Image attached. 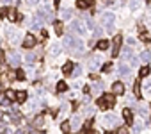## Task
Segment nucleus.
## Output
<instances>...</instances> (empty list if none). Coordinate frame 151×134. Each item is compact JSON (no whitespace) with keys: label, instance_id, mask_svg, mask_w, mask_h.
Masks as SVG:
<instances>
[{"label":"nucleus","instance_id":"37998d69","mask_svg":"<svg viewBox=\"0 0 151 134\" xmlns=\"http://www.w3.org/2000/svg\"><path fill=\"white\" fill-rule=\"evenodd\" d=\"M41 0H27V4H30V5H36V4H39Z\"/></svg>","mask_w":151,"mask_h":134},{"label":"nucleus","instance_id":"2eb2a0df","mask_svg":"<svg viewBox=\"0 0 151 134\" xmlns=\"http://www.w3.org/2000/svg\"><path fill=\"white\" fill-rule=\"evenodd\" d=\"M7 36H9V41L11 43H18V32L16 31H7Z\"/></svg>","mask_w":151,"mask_h":134},{"label":"nucleus","instance_id":"1a4fd4ad","mask_svg":"<svg viewBox=\"0 0 151 134\" xmlns=\"http://www.w3.org/2000/svg\"><path fill=\"white\" fill-rule=\"evenodd\" d=\"M34 45H36V38H34L32 34H27L25 40H23V47H25V48H32Z\"/></svg>","mask_w":151,"mask_h":134},{"label":"nucleus","instance_id":"f8f14e48","mask_svg":"<svg viewBox=\"0 0 151 134\" xmlns=\"http://www.w3.org/2000/svg\"><path fill=\"white\" fill-rule=\"evenodd\" d=\"M73 66H75V64H73V63H66V64H64V66H62V72L66 73V75H71V73H73V70H75V68H73Z\"/></svg>","mask_w":151,"mask_h":134},{"label":"nucleus","instance_id":"72a5a7b5","mask_svg":"<svg viewBox=\"0 0 151 134\" xmlns=\"http://www.w3.org/2000/svg\"><path fill=\"white\" fill-rule=\"evenodd\" d=\"M9 14V7H2L0 9V16H7Z\"/></svg>","mask_w":151,"mask_h":134},{"label":"nucleus","instance_id":"de8ad7c7","mask_svg":"<svg viewBox=\"0 0 151 134\" xmlns=\"http://www.w3.org/2000/svg\"><path fill=\"white\" fill-rule=\"evenodd\" d=\"M87 4H92V0H87Z\"/></svg>","mask_w":151,"mask_h":134},{"label":"nucleus","instance_id":"20e7f679","mask_svg":"<svg viewBox=\"0 0 151 134\" xmlns=\"http://www.w3.org/2000/svg\"><path fill=\"white\" fill-rule=\"evenodd\" d=\"M20 63H21V57H20L18 52H9V54H7V64H9V66H14V68H16Z\"/></svg>","mask_w":151,"mask_h":134},{"label":"nucleus","instance_id":"cd10ccee","mask_svg":"<svg viewBox=\"0 0 151 134\" xmlns=\"http://www.w3.org/2000/svg\"><path fill=\"white\" fill-rule=\"evenodd\" d=\"M62 18H64V20H66V18H71V9L66 7V9L62 11Z\"/></svg>","mask_w":151,"mask_h":134},{"label":"nucleus","instance_id":"9b49d317","mask_svg":"<svg viewBox=\"0 0 151 134\" xmlns=\"http://www.w3.org/2000/svg\"><path fill=\"white\" fill-rule=\"evenodd\" d=\"M89 68L91 70H98V68H100V57H98V55H94V57L89 61Z\"/></svg>","mask_w":151,"mask_h":134},{"label":"nucleus","instance_id":"412c9836","mask_svg":"<svg viewBox=\"0 0 151 134\" xmlns=\"http://www.w3.org/2000/svg\"><path fill=\"white\" fill-rule=\"evenodd\" d=\"M16 100H18V102H25V100H27V93L25 91H18L16 93Z\"/></svg>","mask_w":151,"mask_h":134},{"label":"nucleus","instance_id":"09e8293b","mask_svg":"<svg viewBox=\"0 0 151 134\" xmlns=\"http://www.w3.org/2000/svg\"><path fill=\"white\" fill-rule=\"evenodd\" d=\"M53 2H55V4H59V0H53Z\"/></svg>","mask_w":151,"mask_h":134},{"label":"nucleus","instance_id":"c03bdc74","mask_svg":"<svg viewBox=\"0 0 151 134\" xmlns=\"http://www.w3.org/2000/svg\"><path fill=\"white\" fill-rule=\"evenodd\" d=\"M117 134H128V131H126V129H124V127H121L119 131H117Z\"/></svg>","mask_w":151,"mask_h":134},{"label":"nucleus","instance_id":"f704fd0d","mask_svg":"<svg viewBox=\"0 0 151 134\" xmlns=\"http://www.w3.org/2000/svg\"><path fill=\"white\" fill-rule=\"evenodd\" d=\"M101 34H103V31H101L100 27H96V29H94V38H100Z\"/></svg>","mask_w":151,"mask_h":134},{"label":"nucleus","instance_id":"4468645a","mask_svg":"<svg viewBox=\"0 0 151 134\" xmlns=\"http://www.w3.org/2000/svg\"><path fill=\"white\" fill-rule=\"evenodd\" d=\"M123 116H124L126 124H133V116H131V111H130V109H123Z\"/></svg>","mask_w":151,"mask_h":134},{"label":"nucleus","instance_id":"39448f33","mask_svg":"<svg viewBox=\"0 0 151 134\" xmlns=\"http://www.w3.org/2000/svg\"><path fill=\"white\" fill-rule=\"evenodd\" d=\"M103 124H105V127H114V125L117 124V116L114 113H107L103 116Z\"/></svg>","mask_w":151,"mask_h":134},{"label":"nucleus","instance_id":"c85d7f7f","mask_svg":"<svg viewBox=\"0 0 151 134\" xmlns=\"http://www.w3.org/2000/svg\"><path fill=\"white\" fill-rule=\"evenodd\" d=\"M16 79H18V81H23V79H25V72H23V70H18V72H16Z\"/></svg>","mask_w":151,"mask_h":134},{"label":"nucleus","instance_id":"f257e3e1","mask_svg":"<svg viewBox=\"0 0 151 134\" xmlns=\"http://www.w3.org/2000/svg\"><path fill=\"white\" fill-rule=\"evenodd\" d=\"M116 102V98H114V93L112 95H103L101 98H98V105H100L101 109H110L112 105Z\"/></svg>","mask_w":151,"mask_h":134},{"label":"nucleus","instance_id":"b1692460","mask_svg":"<svg viewBox=\"0 0 151 134\" xmlns=\"http://www.w3.org/2000/svg\"><path fill=\"white\" fill-rule=\"evenodd\" d=\"M133 93H135L137 98H141V84L139 82H135V86H133Z\"/></svg>","mask_w":151,"mask_h":134},{"label":"nucleus","instance_id":"c9c22d12","mask_svg":"<svg viewBox=\"0 0 151 134\" xmlns=\"http://www.w3.org/2000/svg\"><path fill=\"white\" fill-rule=\"evenodd\" d=\"M34 59H36V55H34L32 52H29V54H27V61H29V63H32Z\"/></svg>","mask_w":151,"mask_h":134},{"label":"nucleus","instance_id":"f03ea898","mask_svg":"<svg viewBox=\"0 0 151 134\" xmlns=\"http://www.w3.org/2000/svg\"><path fill=\"white\" fill-rule=\"evenodd\" d=\"M114 14L112 13H103V16H101V21H103V25L107 27V31L110 32V31H114Z\"/></svg>","mask_w":151,"mask_h":134},{"label":"nucleus","instance_id":"8fccbe9b","mask_svg":"<svg viewBox=\"0 0 151 134\" xmlns=\"http://www.w3.org/2000/svg\"><path fill=\"white\" fill-rule=\"evenodd\" d=\"M4 2H12V0H4Z\"/></svg>","mask_w":151,"mask_h":134},{"label":"nucleus","instance_id":"3c124183","mask_svg":"<svg viewBox=\"0 0 151 134\" xmlns=\"http://www.w3.org/2000/svg\"><path fill=\"white\" fill-rule=\"evenodd\" d=\"M0 86H2V82H0Z\"/></svg>","mask_w":151,"mask_h":134},{"label":"nucleus","instance_id":"aec40b11","mask_svg":"<svg viewBox=\"0 0 151 134\" xmlns=\"http://www.w3.org/2000/svg\"><path fill=\"white\" fill-rule=\"evenodd\" d=\"M149 59H151V54H149V50H142V54H141V61L148 63Z\"/></svg>","mask_w":151,"mask_h":134},{"label":"nucleus","instance_id":"f3484780","mask_svg":"<svg viewBox=\"0 0 151 134\" xmlns=\"http://www.w3.org/2000/svg\"><path fill=\"white\" fill-rule=\"evenodd\" d=\"M53 27H55V32H57V36H62V32H64L62 21H53Z\"/></svg>","mask_w":151,"mask_h":134},{"label":"nucleus","instance_id":"6ab92c4d","mask_svg":"<svg viewBox=\"0 0 151 134\" xmlns=\"http://www.w3.org/2000/svg\"><path fill=\"white\" fill-rule=\"evenodd\" d=\"M149 72H151L149 66H142L141 70H139V75H141V77H148V75H149Z\"/></svg>","mask_w":151,"mask_h":134},{"label":"nucleus","instance_id":"79ce46f5","mask_svg":"<svg viewBox=\"0 0 151 134\" xmlns=\"http://www.w3.org/2000/svg\"><path fill=\"white\" fill-rule=\"evenodd\" d=\"M126 43H128V45H135V40H133V38H126Z\"/></svg>","mask_w":151,"mask_h":134},{"label":"nucleus","instance_id":"2f4dec72","mask_svg":"<svg viewBox=\"0 0 151 134\" xmlns=\"http://www.w3.org/2000/svg\"><path fill=\"white\" fill-rule=\"evenodd\" d=\"M70 129H71V124H70V122H64V124H62V131H64V132H68Z\"/></svg>","mask_w":151,"mask_h":134},{"label":"nucleus","instance_id":"0eeeda50","mask_svg":"<svg viewBox=\"0 0 151 134\" xmlns=\"http://www.w3.org/2000/svg\"><path fill=\"white\" fill-rule=\"evenodd\" d=\"M82 52H84V43H82V40L77 38V43H75V47H73L71 54H75V55H82Z\"/></svg>","mask_w":151,"mask_h":134},{"label":"nucleus","instance_id":"c756f323","mask_svg":"<svg viewBox=\"0 0 151 134\" xmlns=\"http://www.w3.org/2000/svg\"><path fill=\"white\" fill-rule=\"evenodd\" d=\"M101 70H103L105 73H109V72L112 70V63H107V64H103V68H101Z\"/></svg>","mask_w":151,"mask_h":134},{"label":"nucleus","instance_id":"e433bc0d","mask_svg":"<svg viewBox=\"0 0 151 134\" xmlns=\"http://www.w3.org/2000/svg\"><path fill=\"white\" fill-rule=\"evenodd\" d=\"M0 82H2V84L7 82V75H5V73H0Z\"/></svg>","mask_w":151,"mask_h":134},{"label":"nucleus","instance_id":"ea45409f","mask_svg":"<svg viewBox=\"0 0 151 134\" xmlns=\"http://www.w3.org/2000/svg\"><path fill=\"white\" fill-rule=\"evenodd\" d=\"M141 40H142L144 43H149V38H148V34H142V36H141Z\"/></svg>","mask_w":151,"mask_h":134},{"label":"nucleus","instance_id":"9d476101","mask_svg":"<svg viewBox=\"0 0 151 134\" xmlns=\"http://www.w3.org/2000/svg\"><path fill=\"white\" fill-rule=\"evenodd\" d=\"M75 43H77V38H73V36H66V38H64V47H66L70 52L73 50Z\"/></svg>","mask_w":151,"mask_h":134},{"label":"nucleus","instance_id":"6e6552de","mask_svg":"<svg viewBox=\"0 0 151 134\" xmlns=\"http://www.w3.org/2000/svg\"><path fill=\"white\" fill-rule=\"evenodd\" d=\"M112 93H114V95H124V84L123 82H114L112 84Z\"/></svg>","mask_w":151,"mask_h":134},{"label":"nucleus","instance_id":"7c9ffc66","mask_svg":"<svg viewBox=\"0 0 151 134\" xmlns=\"http://www.w3.org/2000/svg\"><path fill=\"white\" fill-rule=\"evenodd\" d=\"M5 97H7L9 100H16V93H14V91H7V93H5Z\"/></svg>","mask_w":151,"mask_h":134},{"label":"nucleus","instance_id":"a878e982","mask_svg":"<svg viewBox=\"0 0 151 134\" xmlns=\"http://www.w3.org/2000/svg\"><path fill=\"white\" fill-rule=\"evenodd\" d=\"M7 16H9V20H14V21H16V18H18V14H16L14 9H9V14H7Z\"/></svg>","mask_w":151,"mask_h":134},{"label":"nucleus","instance_id":"bb28decb","mask_svg":"<svg viewBox=\"0 0 151 134\" xmlns=\"http://www.w3.org/2000/svg\"><path fill=\"white\" fill-rule=\"evenodd\" d=\"M70 124H71V127H75V129H77V127H78V125H80V120H78V116H75V118H73V120H71Z\"/></svg>","mask_w":151,"mask_h":134},{"label":"nucleus","instance_id":"393cba45","mask_svg":"<svg viewBox=\"0 0 151 134\" xmlns=\"http://www.w3.org/2000/svg\"><path fill=\"white\" fill-rule=\"evenodd\" d=\"M87 5H89L87 0H78V2H77V7H78V9H85Z\"/></svg>","mask_w":151,"mask_h":134},{"label":"nucleus","instance_id":"dca6fc26","mask_svg":"<svg viewBox=\"0 0 151 134\" xmlns=\"http://www.w3.org/2000/svg\"><path fill=\"white\" fill-rule=\"evenodd\" d=\"M41 27H43V18H39V16H37L36 20L32 21V29H34V31H39Z\"/></svg>","mask_w":151,"mask_h":134},{"label":"nucleus","instance_id":"a19ab883","mask_svg":"<svg viewBox=\"0 0 151 134\" xmlns=\"http://www.w3.org/2000/svg\"><path fill=\"white\" fill-rule=\"evenodd\" d=\"M139 113H141L142 116H146V114H148V111H146V107H139Z\"/></svg>","mask_w":151,"mask_h":134},{"label":"nucleus","instance_id":"423d86ee","mask_svg":"<svg viewBox=\"0 0 151 134\" xmlns=\"http://www.w3.org/2000/svg\"><path fill=\"white\" fill-rule=\"evenodd\" d=\"M70 29L73 32H77V34H80V36H84V32H85V27H84V25H82V21H78V20L71 21V23H70Z\"/></svg>","mask_w":151,"mask_h":134},{"label":"nucleus","instance_id":"7ed1b4c3","mask_svg":"<svg viewBox=\"0 0 151 134\" xmlns=\"http://www.w3.org/2000/svg\"><path fill=\"white\" fill-rule=\"evenodd\" d=\"M121 43H123V36H114V40H112V52L110 55L112 57H117L119 55V48H121Z\"/></svg>","mask_w":151,"mask_h":134},{"label":"nucleus","instance_id":"49530a36","mask_svg":"<svg viewBox=\"0 0 151 134\" xmlns=\"http://www.w3.org/2000/svg\"><path fill=\"white\" fill-rule=\"evenodd\" d=\"M89 134H98V132H94V131H91V132Z\"/></svg>","mask_w":151,"mask_h":134},{"label":"nucleus","instance_id":"4be33fe9","mask_svg":"<svg viewBox=\"0 0 151 134\" xmlns=\"http://www.w3.org/2000/svg\"><path fill=\"white\" fill-rule=\"evenodd\" d=\"M98 48H100V50H107V48H109V40H101V41L98 43Z\"/></svg>","mask_w":151,"mask_h":134},{"label":"nucleus","instance_id":"a18cd8bd","mask_svg":"<svg viewBox=\"0 0 151 134\" xmlns=\"http://www.w3.org/2000/svg\"><path fill=\"white\" fill-rule=\"evenodd\" d=\"M146 91H148V95H151V82L146 84Z\"/></svg>","mask_w":151,"mask_h":134},{"label":"nucleus","instance_id":"a211bd4d","mask_svg":"<svg viewBox=\"0 0 151 134\" xmlns=\"http://www.w3.org/2000/svg\"><path fill=\"white\" fill-rule=\"evenodd\" d=\"M50 54H52V55H59V54H60V45L53 43V45H52V48H50Z\"/></svg>","mask_w":151,"mask_h":134},{"label":"nucleus","instance_id":"5701e85b","mask_svg":"<svg viewBox=\"0 0 151 134\" xmlns=\"http://www.w3.org/2000/svg\"><path fill=\"white\" fill-rule=\"evenodd\" d=\"M66 90H68V84L64 82V81H60V82L57 84V91H60V93H62V91H66Z\"/></svg>","mask_w":151,"mask_h":134},{"label":"nucleus","instance_id":"58836bf2","mask_svg":"<svg viewBox=\"0 0 151 134\" xmlns=\"http://www.w3.org/2000/svg\"><path fill=\"white\" fill-rule=\"evenodd\" d=\"M92 91H94V93H100L101 91V82L98 84V86H94V88H92Z\"/></svg>","mask_w":151,"mask_h":134},{"label":"nucleus","instance_id":"4c0bfd02","mask_svg":"<svg viewBox=\"0 0 151 134\" xmlns=\"http://www.w3.org/2000/svg\"><path fill=\"white\" fill-rule=\"evenodd\" d=\"M80 73H82V68H80V66H77V68L73 70V75H80Z\"/></svg>","mask_w":151,"mask_h":134},{"label":"nucleus","instance_id":"473e14b6","mask_svg":"<svg viewBox=\"0 0 151 134\" xmlns=\"http://www.w3.org/2000/svg\"><path fill=\"white\" fill-rule=\"evenodd\" d=\"M41 125H43V118H36V120H34V127H41Z\"/></svg>","mask_w":151,"mask_h":134},{"label":"nucleus","instance_id":"ddd939ff","mask_svg":"<svg viewBox=\"0 0 151 134\" xmlns=\"http://www.w3.org/2000/svg\"><path fill=\"white\" fill-rule=\"evenodd\" d=\"M119 73L123 75V77H128V75H130V66H126L124 61H123V64L119 66Z\"/></svg>","mask_w":151,"mask_h":134}]
</instances>
